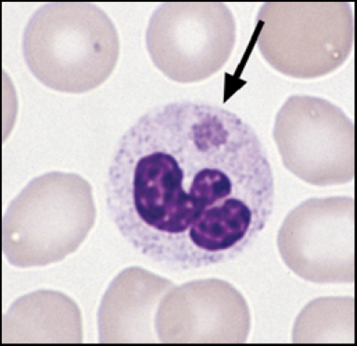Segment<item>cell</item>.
<instances>
[{"instance_id": "cell-1", "label": "cell", "mask_w": 357, "mask_h": 346, "mask_svg": "<svg viewBox=\"0 0 357 346\" xmlns=\"http://www.w3.org/2000/svg\"><path fill=\"white\" fill-rule=\"evenodd\" d=\"M107 213L141 256L172 271L228 262L267 226L273 172L259 135L204 102L152 107L119 139L105 181Z\"/></svg>"}, {"instance_id": "cell-2", "label": "cell", "mask_w": 357, "mask_h": 346, "mask_svg": "<svg viewBox=\"0 0 357 346\" xmlns=\"http://www.w3.org/2000/svg\"><path fill=\"white\" fill-rule=\"evenodd\" d=\"M22 53L30 72L45 86L84 93L112 75L120 58V36L98 6L48 3L28 21Z\"/></svg>"}, {"instance_id": "cell-3", "label": "cell", "mask_w": 357, "mask_h": 346, "mask_svg": "<svg viewBox=\"0 0 357 346\" xmlns=\"http://www.w3.org/2000/svg\"><path fill=\"white\" fill-rule=\"evenodd\" d=\"M254 38L277 72L302 80L322 77L349 58L352 8L348 3H265Z\"/></svg>"}, {"instance_id": "cell-4", "label": "cell", "mask_w": 357, "mask_h": 346, "mask_svg": "<svg viewBox=\"0 0 357 346\" xmlns=\"http://www.w3.org/2000/svg\"><path fill=\"white\" fill-rule=\"evenodd\" d=\"M146 43L153 63L169 80L198 83L231 58L236 22L223 3H164L149 20Z\"/></svg>"}, {"instance_id": "cell-5", "label": "cell", "mask_w": 357, "mask_h": 346, "mask_svg": "<svg viewBox=\"0 0 357 346\" xmlns=\"http://www.w3.org/2000/svg\"><path fill=\"white\" fill-rule=\"evenodd\" d=\"M353 121L341 107L313 96H290L275 120L273 137L285 168L317 186L354 179Z\"/></svg>"}, {"instance_id": "cell-6", "label": "cell", "mask_w": 357, "mask_h": 346, "mask_svg": "<svg viewBox=\"0 0 357 346\" xmlns=\"http://www.w3.org/2000/svg\"><path fill=\"white\" fill-rule=\"evenodd\" d=\"M354 209L351 197L310 198L293 209L278 234L286 266L310 283H354Z\"/></svg>"}]
</instances>
